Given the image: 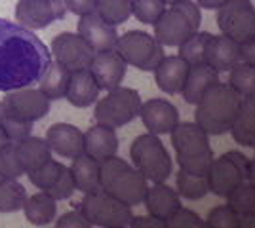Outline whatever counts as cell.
Wrapping results in <instances>:
<instances>
[{
  "instance_id": "obj_1",
  "label": "cell",
  "mask_w": 255,
  "mask_h": 228,
  "mask_svg": "<svg viewBox=\"0 0 255 228\" xmlns=\"http://www.w3.org/2000/svg\"><path fill=\"white\" fill-rule=\"evenodd\" d=\"M52 61L46 44L19 23L0 19V91L38 84Z\"/></svg>"
},
{
  "instance_id": "obj_2",
  "label": "cell",
  "mask_w": 255,
  "mask_h": 228,
  "mask_svg": "<svg viewBox=\"0 0 255 228\" xmlns=\"http://www.w3.org/2000/svg\"><path fill=\"white\" fill-rule=\"evenodd\" d=\"M242 97L229 84L215 82L196 103L194 118L208 135H223L231 131Z\"/></svg>"
},
{
  "instance_id": "obj_3",
  "label": "cell",
  "mask_w": 255,
  "mask_h": 228,
  "mask_svg": "<svg viewBox=\"0 0 255 228\" xmlns=\"http://www.w3.org/2000/svg\"><path fill=\"white\" fill-rule=\"evenodd\" d=\"M171 145L179 169L194 175H208L213 151L208 133L196 122H179L171 131Z\"/></svg>"
},
{
  "instance_id": "obj_4",
  "label": "cell",
  "mask_w": 255,
  "mask_h": 228,
  "mask_svg": "<svg viewBox=\"0 0 255 228\" xmlns=\"http://www.w3.org/2000/svg\"><path fill=\"white\" fill-rule=\"evenodd\" d=\"M149 181L133 163L118 156H111L101 162V190L117 198L129 207L143 204Z\"/></svg>"
},
{
  "instance_id": "obj_5",
  "label": "cell",
  "mask_w": 255,
  "mask_h": 228,
  "mask_svg": "<svg viewBox=\"0 0 255 228\" xmlns=\"http://www.w3.org/2000/svg\"><path fill=\"white\" fill-rule=\"evenodd\" d=\"M200 6L192 0L170 4L154 23V38L162 46H181L189 36L200 29Z\"/></svg>"
},
{
  "instance_id": "obj_6",
  "label": "cell",
  "mask_w": 255,
  "mask_h": 228,
  "mask_svg": "<svg viewBox=\"0 0 255 228\" xmlns=\"http://www.w3.org/2000/svg\"><path fill=\"white\" fill-rule=\"evenodd\" d=\"M131 163L149 183H166L173 171V160L164 143L154 133H143L129 147Z\"/></svg>"
},
{
  "instance_id": "obj_7",
  "label": "cell",
  "mask_w": 255,
  "mask_h": 228,
  "mask_svg": "<svg viewBox=\"0 0 255 228\" xmlns=\"http://www.w3.org/2000/svg\"><path fill=\"white\" fill-rule=\"evenodd\" d=\"M141 105H143V101H141L137 89L117 86L109 89L103 99L96 101L94 118L97 124H103V126L117 130V128L129 124L133 118H137Z\"/></svg>"
},
{
  "instance_id": "obj_8",
  "label": "cell",
  "mask_w": 255,
  "mask_h": 228,
  "mask_svg": "<svg viewBox=\"0 0 255 228\" xmlns=\"http://www.w3.org/2000/svg\"><path fill=\"white\" fill-rule=\"evenodd\" d=\"M76 207L84 213L92 227L101 228H128L131 223V207L103 190L84 194Z\"/></svg>"
},
{
  "instance_id": "obj_9",
  "label": "cell",
  "mask_w": 255,
  "mask_h": 228,
  "mask_svg": "<svg viewBox=\"0 0 255 228\" xmlns=\"http://www.w3.org/2000/svg\"><path fill=\"white\" fill-rule=\"evenodd\" d=\"M164 46L145 31H128L117 40V54L126 61V65L135 67L139 71H154L164 57Z\"/></svg>"
},
{
  "instance_id": "obj_10",
  "label": "cell",
  "mask_w": 255,
  "mask_h": 228,
  "mask_svg": "<svg viewBox=\"0 0 255 228\" xmlns=\"http://www.w3.org/2000/svg\"><path fill=\"white\" fill-rule=\"evenodd\" d=\"M248 169H250V158L240 151H229L219 158H213L208 171L210 192L219 198H227L233 188L248 179Z\"/></svg>"
},
{
  "instance_id": "obj_11",
  "label": "cell",
  "mask_w": 255,
  "mask_h": 228,
  "mask_svg": "<svg viewBox=\"0 0 255 228\" xmlns=\"http://www.w3.org/2000/svg\"><path fill=\"white\" fill-rule=\"evenodd\" d=\"M50 99L44 95L38 87H17L6 91L4 99L0 101L2 116L19 120V122H31L42 120L50 112Z\"/></svg>"
},
{
  "instance_id": "obj_12",
  "label": "cell",
  "mask_w": 255,
  "mask_h": 228,
  "mask_svg": "<svg viewBox=\"0 0 255 228\" xmlns=\"http://www.w3.org/2000/svg\"><path fill=\"white\" fill-rule=\"evenodd\" d=\"M217 27L221 34L240 44L255 34V8L250 0H227L217 8Z\"/></svg>"
},
{
  "instance_id": "obj_13",
  "label": "cell",
  "mask_w": 255,
  "mask_h": 228,
  "mask_svg": "<svg viewBox=\"0 0 255 228\" xmlns=\"http://www.w3.org/2000/svg\"><path fill=\"white\" fill-rule=\"evenodd\" d=\"M67 8L61 0H19L15 4V21L25 29L38 31L63 19Z\"/></svg>"
},
{
  "instance_id": "obj_14",
  "label": "cell",
  "mask_w": 255,
  "mask_h": 228,
  "mask_svg": "<svg viewBox=\"0 0 255 228\" xmlns=\"http://www.w3.org/2000/svg\"><path fill=\"white\" fill-rule=\"evenodd\" d=\"M52 59L67 67L69 71L88 69L94 57V50L86 44L78 33H61L52 40L50 46Z\"/></svg>"
},
{
  "instance_id": "obj_15",
  "label": "cell",
  "mask_w": 255,
  "mask_h": 228,
  "mask_svg": "<svg viewBox=\"0 0 255 228\" xmlns=\"http://www.w3.org/2000/svg\"><path fill=\"white\" fill-rule=\"evenodd\" d=\"M139 118L143 120V126L149 130V133L166 135L179 124V110L166 99H149L141 105Z\"/></svg>"
},
{
  "instance_id": "obj_16",
  "label": "cell",
  "mask_w": 255,
  "mask_h": 228,
  "mask_svg": "<svg viewBox=\"0 0 255 228\" xmlns=\"http://www.w3.org/2000/svg\"><path fill=\"white\" fill-rule=\"evenodd\" d=\"M78 34L94 50V54L115 50L118 36H120L117 33V27L107 23L105 19H101L96 11L80 15V19H78Z\"/></svg>"
},
{
  "instance_id": "obj_17",
  "label": "cell",
  "mask_w": 255,
  "mask_h": 228,
  "mask_svg": "<svg viewBox=\"0 0 255 228\" xmlns=\"http://www.w3.org/2000/svg\"><path fill=\"white\" fill-rule=\"evenodd\" d=\"M90 73L96 78L97 86L101 89H113L122 84L126 76V61L117 54V50H107V52H97L92 57L90 63Z\"/></svg>"
},
{
  "instance_id": "obj_18",
  "label": "cell",
  "mask_w": 255,
  "mask_h": 228,
  "mask_svg": "<svg viewBox=\"0 0 255 228\" xmlns=\"http://www.w3.org/2000/svg\"><path fill=\"white\" fill-rule=\"evenodd\" d=\"M46 143L50 145L52 152L59 154L61 158H76L84 154V133L73 124H53L46 131Z\"/></svg>"
},
{
  "instance_id": "obj_19",
  "label": "cell",
  "mask_w": 255,
  "mask_h": 228,
  "mask_svg": "<svg viewBox=\"0 0 255 228\" xmlns=\"http://www.w3.org/2000/svg\"><path fill=\"white\" fill-rule=\"evenodd\" d=\"M240 61V44L225 36V34H212L206 46V65L212 67L215 73H229Z\"/></svg>"
},
{
  "instance_id": "obj_20",
  "label": "cell",
  "mask_w": 255,
  "mask_h": 228,
  "mask_svg": "<svg viewBox=\"0 0 255 228\" xmlns=\"http://www.w3.org/2000/svg\"><path fill=\"white\" fill-rule=\"evenodd\" d=\"M99 91L101 87L97 86L96 78L90 73V69H78V71H71V78H69V86H67V93L65 99L76 107V109H88L99 99Z\"/></svg>"
},
{
  "instance_id": "obj_21",
  "label": "cell",
  "mask_w": 255,
  "mask_h": 228,
  "mask_svg": "<svg viewBox=\"0 0 255 228\" xmlns=\"http://www.w3.org/2000/svg\"><path fill=\"white\" fill-rule=\"evenodd\" d=\"M143 204L149 215L166 223L181 207V196L166 183H152V186H149L145 192Z\"/></svg>"
},
{
  "instance_id": "obj_22",
  "label": "cell",
  "mask_w": 255,
  "mask_h": 228,
  "mask_svg": "<svg viewBox=\"0 0 255 228\" xmlns=\"http://www.w3.org/2000/svg\"><path fill=\"white\" fill-rule=\"evenodd\" d=\"M118 152V135L115 128L96 124L84 133V154L97 162H103Z\"/></svg>"
},
{
  "instance_id": "obj_23",
  "label": "cell",
  "mask_w": 255,
  "mask_h": 228,
  "mask_svg": "<svg viewBox=\"0 0 255 228\" xmlns=\"http://www.w3.org/2000/svg\"><path fill=\"white\" fill-rule=\"evenodd\" d=\"M187 73H189V65L185 59H181L179 55H170V57L164 55L154 69V80L164 93L175 95V93H181Z\"/></svg>"
},
{
  "instance_id": "obj_24",
  "label": "cell",
  "mask_w": 255,
  "mask_h": 228,
  "mask_svg": "<svg viewBox=\"0 0 255 228\" xmlns=\"http://www.w3.org/2000/svg\"><path fill=\"white\" fill-rule=\"evenodd\" d=\"M13 147H15V154H17V160L21 163L25 175L38 169L48 160H52V149L46 143V139H40V137L29 135L21 141L13 143Z\"/></svg>"
},
{
  "instance_id": "obj_25",
  "label": "cell",
  "mask_w": 255,
  "mask_h": 228,
  "mask_svg": "<svg viewBox=\"0 0 255 228\" xmlns=\"http://www.w3.org/2000/svg\"><path fill=\"white\" fill-rule=\"evenodd\" d=\"M69 169L73 175L76 190H80L82 194L101 190V162L90 158L88 154H80L73 158Z\"/></svg>"
},
{
  "instance_id": "obj_26",
  "label": "cell",
  "mask_w": 255,
  "mask_h": 228,
  "mask_svg": "<svg viewBox=\"0 0 255 228\" xmlns=\"http://www.w3.org/2000/svg\"><path fill=\"white\" fill-rule=\"evenodd\" d=\"M215 82H219V73H215L212 67H208L206 63L192 65L189 67V73H187V78H185L181 95L185 99V103L196 105L204 95V91Z\"/></svg>"
},
{
  "instance_id": "obj_27",
  "label": "cell",
  "mask_w": 255,
  "mask_h": 228,
  "mask_svg": "<svg viewBox=\"0 0 255 228\" xmlns=\"http://www.w3.org/2000/svg\"><path fill=\"white\" fill-rule=\"evenodd\" d=\"M231 135L242 147L255 145V95L242 97L236 118L231 126Z\"/></svg>"
},
{
  "instance_id": "obj_28",
  "label": "cell",
  "mask_w": 255,
  "mask_h": 228,
  "mask_svg": "<svg viewBox=\"0 0 255 228\" xmlns=\"http://www.w3.org/2000/svg\"><path fill=\"white\" fill-rule=\"evenodd\" d=\"M25 219L34 227H46L52 225L57 217V200H53L48 192H36L32 196H27L23 204Z\"/></svg>"
},
{
  "instance_id": "obj_29",
  "label": "cell",
  "mask_w": 255,
  "mask_h": 228,
  "mask_svg": "<svg viewBox=\"0 0 255 228\" xmlns=\"http://www.w3.org/2000/svg\"><path fill=\"white\" fill-rule=\"evenodd\" d=\"M69 78H71V71L61 63H57L55 59H52L48 69L44 71V75L38 80V89L50 101L63 99L67 93V86H69Z\"/></svg>"
},
{
  "instance_id": "obj_30",
  "label": "cell",
  "mask_w": 255,
  "mask_h": 228,
  "mask_svg": "<svg viewBox=\"0 0 255 228\" xmlns=\"http://www.w3.org/2000/svg\"><path fill=\"white\" fill-rule=\"evenodd\" d=\"M175 190L185 200H202L210 194L208 175H194L179 169L175 175Z\"/></svg>"
},
{
  "instance_id": "obj_31",
  "label": "cell",
  "mask_w": 255,
  "mask_h": 228,
  "mask_svg": "<svg viewBox=\"0 0 255 228\" xmlns=\"http://www.w3.org/2000/svg\"><path fill=\"white\" fill-rule=\"evenodd\" d=\"M27 190L19 179H2L0 181V213H15L23 209L27 200Z\"/></svg>"
},
{
  "instance_id": "obj_32",
  "label": "cell",
  "mask_w": 255,
  "mask_h": 228,
  "mask_svg": "<svg viewBox=\"0 0 255 228\" xmlns=\"http://www.w3.org/2000/svg\"><path fill=\"white\" fill-rule=\"evenodd\" d=\"M229 86L233 87L240 97L255 95V65L238 61L229 71Z\"/></svg>"
},
{
  "instance_id": "obj_33",
  "label": "cell",
  "mask_w": 255,
  "mask_h": 228,
  "mask_svg": "<svg viewBox=\"0 0 255 228\" xmlns=\"http://www.w3.org/2000/svg\"><path fill=\"white\" fill-rule=\"evenodd\" d=\"M210 38H212V33H206V31L200 33V31H196L181 46H177L179 48V57L185 59L189 67L206 63V46L210 42Z\"/></svg>"
},
{
  "instance_id": "obj_34",
  "label": "cell",
  "mask_w": 255,
  "mask_h": 228,
  "mask_svg": "<svg viewBox=\"0 0 255 228\" xmlns=\"http://www.w3.org/2000/svg\"><path fill=\"white\" fill-rule=\"evenodd\" d=\"M96 13L117 27L131 17V0H96Z\"/></svg>"
},
{
  "instance_id": "obj_35",
  "label": "cell",
  "mask_w": 255,
  "mask_h": 228,
  "mask_svg": "<svg viewBox=\"0 0 255 228\" xmlns=\"http://www.w3.org/2000/svg\"><path fill=\"white\" fill-rule=\"evenodd\" d=\"M227 206L233 209L234 213H246V211H252L255 209V185L250 183L246 179L244 183L233 188L229 194H227Z\"/></svg>"
},
{
  "instance_id": "obj_36",
  "label": "cell",
  "mask_w": 255,
  "mask_h": 228,
  "mask_svg": "<svg viewBox=\"0 0 255 228\" xmlns=\"http://www.w3.org/2000/svg\"><path fill=\"white\" fill-rule=\"evenodd\" d=\"M65 167H67L65 163L55 162V160H48V162L44 163V165H40L38 169L29 171L27 177H29L31 185L36 186L38 190H48V188L57 181V177L63 173Z\"/></svg>"
},
{
  "instance_id": "obj_37",
  "label": "cell",
  "mask_w": 255,
  "mask_h": 228,
  "mask_svg": "<svg viewBox=\"0 0 255 228\" xmlns=\"http://www.w3.org/2000/svg\"><path fill=\"white\" fill-rule=\"evenodd\" d=\"M164 10H166L164 0H131V15L145 25H154Z\"/></svg>"
},
{
  "instance_id": "obj_38",
  "label": "cell",
  "mask_w": 255,
  "mask_h": 228,
  "mask_svg": "<svg viewBox=\"0 0 255 228\" xmlns=\"http://www.w3.org/2000/svg\"><path fill=\"white\" fill-rule=\"evenodd\" d=\"M0 175L2 179H19L25 175L21 163L17 160L13 143H8L4 149H0Z\"/></svg>"
},
{
  "instance_id": "obj_39",
  "label": "cell",
  "mask_w": 255,
  "mask_h": 228,
  "mask_svg": "<svg viewBox=\"0 0 255 228\" xmlns=\"http://www.w3.org/2000/svg\"><path fill=\"white\" fill-rule=\"evenodd\" d=\"M238 213H234L229 206H217L208 213L204 221V228H236Z\"/></svg>"
},
{
  "instance_id": "obj_40",
  "label": "cell",
  "mask_w": 255,
  "mask_h": 228,
  "mask_svg": "<svg viewBox=\"0 0 255 228\" xmlns=\"http://www.w3.org/2000/svg\"><path fill=\"white\" fill-rule=\"evenodd\" d=\"M44 192H48V194L52 196L53 200H57V202L69 200V198L76 192V186H75V181H73V175H71V169L65 167L63 173L57 177V181H55L48 190H44Z\"/></svg>"
},
{
  "instance_id": "obj_41",
  "label": "cell",
  "mask_w": 255,
  "mask_h": 228,
  "mask_svg": "<svg viewBox=\"0 0 255 228\" xmlns=\"http://www.w3.org/2000/svg\"><path fill=\"white\" fill-rule=\"evenodd\" d=\"M166 228H204V221L194 211L181 206L168 221Z\"/></svg>"
},
{
  "instance_id": "obj_42",
  "label": "cell",
  "mask_w": 255,
  "mask_h": 228,
  "mask_svg": "<svg viewBox=\"0 0 255 228\" xmlns=\"http://www.w3.org/2000/svg\"><path fill=\"white\" fill-rule=\"evenodd\" d=\"M0 124H2V128H4V131H6V135H8L10 143L21 141V139H25V137H29L32 131L31 122H19V120L2 116Z\"/></svg>"
},
{
  "instance_id": "obj_43",
  "label": "cell",
  "mask_w": 255,
  "mask_h": 228,
  "mask_svg": "<svg viewBox=\"0 0 255 228\" xmlns=\"http://www.w3.org/2000/svg\"><path fill=\"white\" fill-rule=\"evenodd\" d=\"M55 227L57 228H92L90 221L84 217V213L76 207L73 211H67L61 217L55 221Z\"/></svg>"
},
{
  "instance_id": "obj_44",
  "label": "cell",
  "mask_w": 255,
  "mask_h": 228,
  "mask_svg": "<svg viewBox=\"0 0 255 228\" xmlns=\"http://www.w3.org/2000/svg\"><path fill=\"white\" fill-rule=\"evenodd\" d=\"M63 4L67 10L78 17L96 11V0H63Z\"/></svg>"
},
{
  "instance_id": "obj_45",
  "label": "cell",
  "mask_w": 255,
  "mask_h": 228,
  "mask_svg": "<svg viewBox=\"0 0 255 228\" xmlns=\"http://www.w3.org/2000/svg\"><path fill=\"white\" fill-rule=\"evenodd\" d=\"M129 228H166V223L152 215H137V217L133 215Z\"/></svg>"
},
{
  "instance_id": "obj_46",
  "label": "cell",
  "mask_w": 255,
  "mask_h": 228,
  "mask_svg": "<svg viewBox=\"0 0 255 228\" xmlns=\"http://www.w3.org/2000/svg\"><path fill=\"white\" fill-rule=\"evenodd\" d=\"M240 61L255 65V34L240 42Z\"/></svg>"
},
{
  "instance_id": "obj_47",
  "label": "cell",
  "mask_w": 255,
  "mask_h": 228,
  "mask_svg": "<svg viewBox=\"0 0 255 228\" xmlns=\"http://www.w3.org/2000/svg\"><path fill=\"white\" fill-rule=\"evenodd\" d=\"M236 228H255V209L246 211V213H240V215H238Z\"/></svg>"
},
{
  "instance_id": "obj_48",
  "label": "cell",
  "mask_w": 255,
  "mask_h": 228,
  "mask_svg": "<svg viewBox=\"0 0 255 228\" xmlns=\"http://www.w3.org/2000/svg\"><path fill=\"white\" fill-rule=\"evenodd\" d=\"M227 0H196V4L204 10H217L219 6H223Z\"/></svg>"
},
{
  "instance_id": "obj_49",
  "label": "cell",
  "mask_w": 255,
  "mask_h": 228,
  "mask_svg": "<svg viewBox=\"0 0 255 228\" xmlns=\"http://www.w3.org/2000/svg\"><path fill=\"white\" fill-rule=\"evenodd\" d=\"M248 181L255 185V162L250 160V169H248Z\"/></svg>"
},
{
  "instance_id": "obj_50",
  "label": "cell",
  "mask_w": 255,
  "mask_h": 228,
  "mask_svg": "<svg viewBox=\"0 0 255 228\" xmlns=\"http://www.w3.org/2000/svg\"><path fill=\"white\" fill-rule=\"evenodd\" d=\"M8 143H10V139H8L6 131H4V128H2V124H0V149H4V147H6Z\"/></svg>"
},
{
  "instance_id": "obj_51",
  "label": "cell",
  "mask_w": 255,
  "mask_h": 228,
  "mask_svg": "<svg viewBox=\"0 0 255 228\" xmlns=\"http://www.w3.org/2000/svg\"><path fill=\"white\" fill-rule=\"evenodd\" d=\"M164 2H166V6H168V4H177L181 0H164Z\"/></svg>"
},
{
  "instance_id": "obj_52",
  "label": "cell",
  "mask_w": 255,
  "mask_h": 228,
  "mask_svg": "<svg viewBox=\"0 0 255 228\" xmlns=\"http://www.w3.org/2000/svg\"><path fill=\"white\" fill-rule=\"evenodd\" d=\"M0 120H2V107H0Z\"/></svg>"
},
{
  "instance_id": "obj_53",
  "label": "cell",
  "mask_w": 255,
  "mask_h": 228,
  "mask_svg": "<svg viewBox=\"0 0 255 228\" xmlns=\"http://www.w3.org/2000/svg\"><path fill=\"white\" fill-rule=\"evenodd\" d=\"M254 149H255V145H254ZM254 162H255V156H254Z\"/></svg>"
},
{
  "instance_id": "obj_54",
  "label": "cell",
  "mask_w": 255,
  "mask_h": 228,
  "mask_svg": "<svg viewBox=\"0 0 255 228\" xmlns=\"http://www.w3.org/2000/svg\"><path fill=\"white\" fill-rule=\"evenodd\" d=\"M0 181H2V175H0Z\"/></svg>"
}]
</instances>
